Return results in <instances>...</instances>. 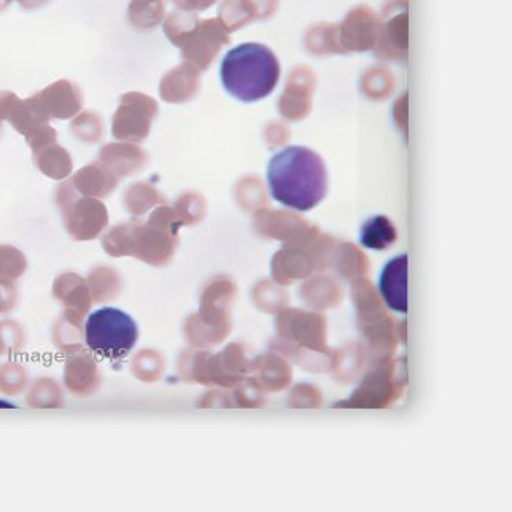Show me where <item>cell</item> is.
<instances>
[{"label":"cell","instance_id":"6da1fadb","mask_svg":"<svg viewBox=\"0 0 512 512\" xmlns=\"http://www.w3.org/2000/svg\"><path fill=\"white\" fill-rule=\"evenodd\" d=\"M266 179L272 198L298 212L315 209L328 191V174L322 158L311 148L299 145H291L272 156Z\"/></svg>","mask_w":512,"mask_h":512},{"label":"cell","instance_id":"7a4b0ae2","mask_svg":"<svg viewBox=\"0 0 512 512\" xmlns=\"http://www.w3.org/2000/svg\"><path fill=\"white\" fill-rule=\"evenodd\" d=\"M226 93L241 102H258L276 90L280 64L274 51L261 43H242L229 50L220 66Z\"/></svg>","mask_w":512,"mask_h":512},{"label":"cell","instance_id":"3957f363","mask_svg":"<svg viewBox=\"0 0 512 512\" xmlns=\"http://www.w3.org/2000/svg\"><path fill=\"white\" fill-rule=\"evenodd\" d=\"M86 344L97 355L123 360L136 347L139 328L131 315L117 307H102L86 319Z\"/></svg>","mask_w":512,"mask_h":512},{"label":"cell","instance_id":"277c9868","mask_svg":"<svg viewBox=\"0 0 512 512\" xmlns=\"http://www.w3.org/2000/svg\"><path fill=\"white\" fill-rule=\"evenodd\" d=\"M408 255H398L385 264L379 277V291L392 311L408 314Z\"/></svg>","mask_w":512,"mask_h":512},{"label":"cell","instance_id":"5b68a950","mask_svg":"<svg viewBox=\"0 0 512 512\" xmlns=\"http://www.w3.org/2000/svg\"><path fill=\"white\" fill-rule=\"evenodd\" d=\"M396 241V229L384 215L366 220L361 228L360 242L371 250H385Z\"/></svg>","mask_w":512,"mask_h":512}]
</instances>
